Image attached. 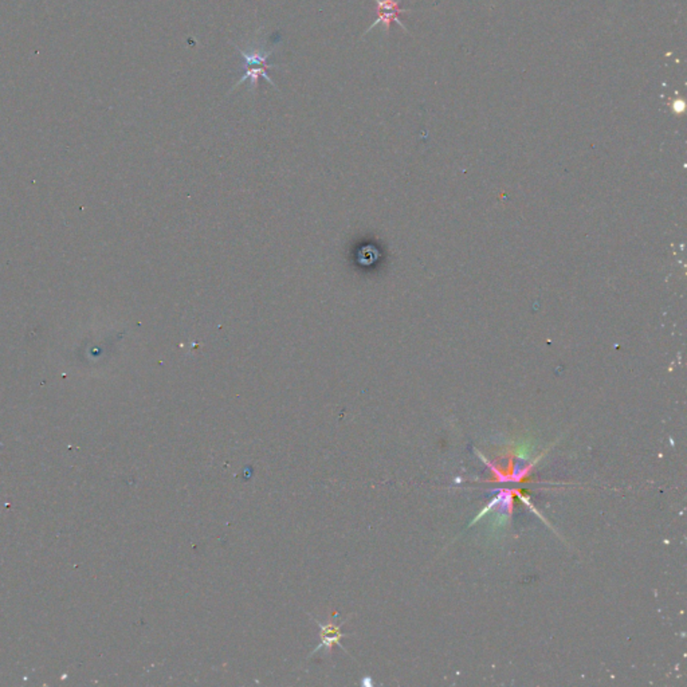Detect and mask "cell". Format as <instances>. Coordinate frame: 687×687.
Wrapping results in <instances>:
<instances>
[{"mask_svg":"<svg viewBox=\"0 0 687 687\" xmlns=\"http://www.w3.org/2000/svg\"><path fill=\"white\" fill-rule=\"evenodd\" d=\"M532 444L529 442H525L522 444H519L517 449H515V455L517 458L522 459V460H528L530 458V454H532Z\"/></svg>","mask_w":687,"mask_h":687,"instance_id":"cell-4","label":"cell"},{"mask_svg":"<svg viewBox=\"0 0 687 687\" xmlns=\"http://www.w3.org/2000/svg\"><path fill=\"white\" fill-rule=\"evenodd\" d=\"M374 3H376L377 19H376V22H373L371 27L367 30L364 34H368L377 25H383L384 29L387 31V34H388L394 22L399 23V26H401L403 29L407 31V29L404 27V25L401 23V19H399V15L407 12V10L401 8V0H374Z\"/></svg>","mask_w":687,"mask_h":687,"instance_id":"cell-2","label":"cell"},{"mask_svg":"<svg viewBox=\"0 0 687 687\" xmlns=\"http://www.w3.org/2000/svg\"><path fill=\"white\" fill-rule=\"evenodd\" d=\"M671 108H673L674 113H677V115H678V113H682V112H685V108H686V104H685V101H684V100H681V98H677V100H674V102H673Z\"/></svg>","mask_w":687,"mask_h":687,"instance_id":"cell-5","label":"cell"},{"mask_svg":"<svg viewBox=\"0 0 687 687\" xmlns=\"http://www.w3.org/2000/svg\"><path fill=\"white\" fill-rule=\"evenodd\" d=\"M315 624L319 627L321 630V644L315 647L313 654L319 651L321 649H326L329 653H332L333 647L335 646H341L340 644V640L344 636L343 632H341V627L344 626V623H340V624H335V623H326V624H322L319 623L318 620H315Z\"/></svg>","mask_w":687,"mask_h":687,"instance_id":"cell-3","label":"cell"},{"mask_svg":"<svg viewBox=\"0 0 687 687\" xmlns=\"http://www.w3.org/2000/svg\"><path fill=\"white\" fill-rule=\"evenodd\" d=\"M235 47H236V50L240 53V56H242V58L246 62V74L235 84V86L229 91H232L234 89L239 87L243 82H246L247 80H250V85H251L250 90L256 91L258 86H259V78H264L270 85L275 87L274 81L267 76V70L269 69H277V66L267 65V58L271 56L273 50L263 52L262 47H249L247 50L240 49L238 46H235Z\"/></svg>","mask_w":687,"mask_h":687,"instance_id":"cell-1","label":"cell"}]
</instances>
